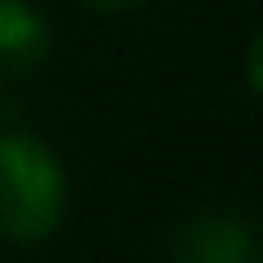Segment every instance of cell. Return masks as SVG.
Returning a JSON list of instances; mask_svg holds the SVG:
<instances>
[{"label":"cell","mask_w":263,"mask_h":263,"mask_svg":"<svg viewBox=\"0 0 263 263\" xmlns=\"http://www.w3.org/2000/svg\"><path fill=\"white\" fill-rule=\"evenodd\" d=\"M69 185L51 148L32 134L0 139V236L14 245H37L65 222Z\"/></svg>","instance_id":"1"},{"label":"cell","mask_w":263,"mask_h":263,"mask_svg":"<svg viewBox=\"0 0 263 263\" xmlns=\"http://www.w3.org/2000/svg\"><path fill=\"white\" fill-rule=\"evenodd\" d=\"M51 51V28L28 0H0V74H28Z\"/></svg>","instance_id":"2"},{"label":"cell","mask_w":263,"mask_h":263,"mask_svg":"<svg viewBox=\"0 0 263 263\" xmlns=\"http://www.w3.org/2000/svg\"><path fill=\"white\" fill-rule=\"evenodd\" d=\"M92 9H102V14H120V9H134V5H143V0H88Z\"/></svg>","instance_id":"4"},{"label":"cell","mask_w":263,"mask_h":263,"mask_svg":"<svg viewBox=\"0 0 263 263\" xmlns=\"http://www.w3.org/2000/svg\"><path fill=\"white\" fill-rule=\"evenodd\" d=\"M250 259H254V240H250V227L236 217H203V222L185 227L180 254H176V263H250Z\"/></svg>","instance_id":"3"}]
</instances>
